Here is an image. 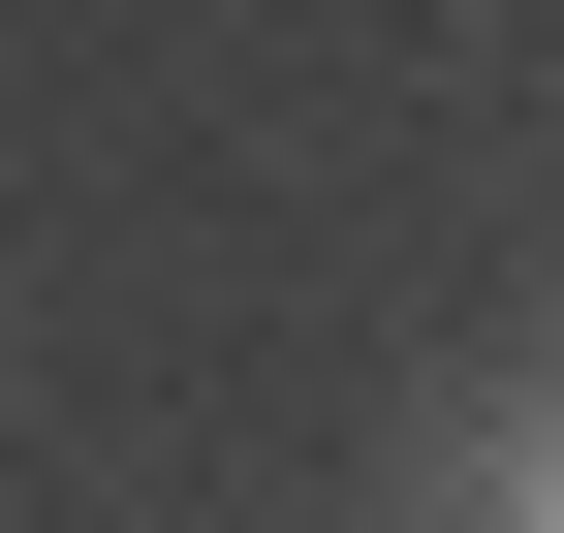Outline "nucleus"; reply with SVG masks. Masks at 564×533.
Returning <instances> with one entry per match:
<instances>
[{
  "label": "nucleus",
  "mask_w": 564,
  "mask_h": 533,
  "mask_svg": "<svg viewBox=\"0 0 564 533\" xmlns=\"http://www.w3.org/2000/svg\"><path fill=\"white\" fill-rule=\"evenodd\" d=\"M408 533H564V409H470V439H440V502H408Z\"/></svg>",
  "instance_id": "f257e3e1"
}]
</instances>
